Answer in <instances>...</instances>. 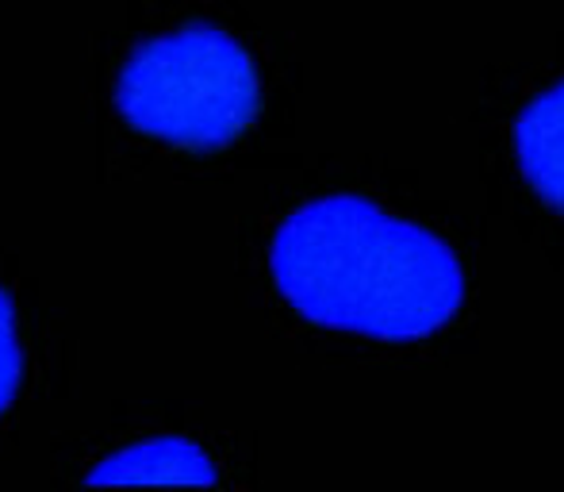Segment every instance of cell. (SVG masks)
<instances>
[{"instance_id": "obj_1", "label": "cell", "mask_w": 564, "mask_h": 492, "mask_svg": "<svg viewBox=\"0 0 564 492\" xmlns=\"http://www.w3.org/2000/svg\"><path fill=\"white\" fill-rule=\"evenodd\" d=\"M269 266L307 320L372 339H423L460 304L449 246L357 196L292 212L273 235Z\"/></svg>"}, {"instance_id": "obj_2", "label": "cell", "mask_w": 564, "mask_h": 492, "mask_svg": "<svg viewBox=\"0 0 564 492\" xmlns=\"http://www.w3.org/2000/svg\"><path fill=\"white\" fill-rule=\"evenodd\" d=\"M119 113L173 147L212 150L253 124L261 85L253 58L219 28L150 39L119 74Z\"/></svg>"}, {"instance_id": "obj_3", "label": "cell", "mask_w": 564, "mask_h": 492, "mask_svg": "<svg viewBox=\"0 0 564 492\" xmlns=\"http://www.w3.org/2000/svg\"><path fill=\"white\" fill-rule=\"evenodd\" d=\"M89 485H216L212 458L188 439H142L108 454L89 473Z\"/></svg>"}, {"instance_id": "obj_4", "label": "cell", "mask_w": 564, "mask_h": 492, "mask_svg": "<svg viewBox=\"0 0 564 492\" xmlns=\"http://www.w3.org/2000/svg\"><path fill=\"white\" fill-rule=\"evenodd\" d=\"M519 162L527 181L564 212V82L534 100L514 124Z\"/></svg>"}, {"instance_id": "obj_5", "label": "cell", "mask_w": 564, "mask_h": 492, "mask_svg": "<svg viewBox=\"0 0 564 492\" xmlns=\"http://www.w3.org/2000/svg\"><path fill=\"white\" fill-rule=\"evenodd\" d=\"M20 373H23V351H20V331H15V308L0 292V411L15 400Z\"/></svg>"}]
</instances>
